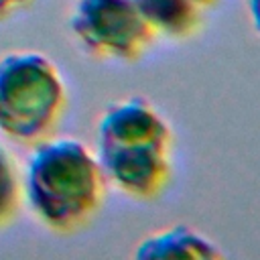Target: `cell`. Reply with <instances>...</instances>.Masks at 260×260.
Wrapping results in <instances>:
<instances>
[{"label":"cell","mask_w":260,"mask_h":260,"mask_svg":"<svg viewBox=\"0 0 260 260\" xmlns=\"http://www.w3.org/2000/svg\"><path fill=\"white\" fill-rule=\"evenodd\" d=\"M67 108L59 67L43 53L14 51L0 59V132L37 146L53 138Z\"/></svg>","instance_id":"3"},{"label":"cell","mask_w":260,"mask_h":260,"mask_svg":"<svg viewBox=\"0 0 260 260\" xmlns=\"http://www.w3.org/2000/svg\"><path fill=\"white\" fill-rule=\"evenodd\" d=\"M22 183L32 215L55 234H75L89 225L106 197L98 154L75 138L37 144Z\"/></svg>","instance_id":"1"},{"label":"cell","mask_w":260,"mask_h":260,"mask_svg":"<svg viewBox=\"0 0 260 260\" xmlns=\"http://www.w3.org/2000/svg\"><path fill=\"white\" fill-rule=\"evenodd\" d=\"M71 30L93 57L136 61L156 39V32L132 0H77Z\"/></svg>","instance_id":"4"},{"label":"cell","mask_w":260,"mask_h":260,"mask_svg":"<svg viewBox=\"0 0 260 260\" xmlns=\"http://www.w3.org/2000/svg\"><path fill=\"white\" fill-rule=\"evenodd\" d=\"M193 2H197L201 8H205V6H211L213 2H217V0H193Z\"/></svg>","instance_id":"10"},{"label":"cell","mask_w":260,"mask_h":260,"mask_svg":"<svg viewBox=\"0 0 260 260\" xmlns=\"http://www.w3.org/2000/svg\"><path fill=\"white\" fill-rule=\"evenodd\" d=\"M173 132L167 120L140 98L110 106L98 126V160L124 195L140 201L165 193L171 167Z\"/></svg>","instance_id":"2"},{"label":"cell","mask_w":260,"mask_h":260,"mask_svg":"<svg viewBox=\"0 0 260 260\" xmlns=\"http://www.w3.org/2000/svg\"><path fill=\"white\" fill-rule=\"evenodd\" d=\"M152 30L167 39H189L201 26V6L193 0H132Z\"/></svg>","instance_id":"6"},{"label":"cell","mask_w":260,"mask_h":260,"mask_svg":"<svg viewBox=\"0 0 260 260\" xmlns=\"http://www.w3.org/2000/svg\"><path fill=\"white\" fill-rule=\"evenodd\" d=\"M136 258H221L211 240L187 225H173L144 238L136 248Z\"/></svg>","instance_id":"5"},{"label":"cell","mask_w":260,"mask_h":260,"mask_svg":"<svg viewBox=\"0 0 260 260\" xmlns=\"http://www.w3.org/2000/svg\"><path fill=\"white\" fill-rule=\"evenodd\" d=\"M248 6H250V18L254 22V28L260 35V0H250Z\"/></svg>","instance_id":"9"},{"label":"cell","mask_w":260,"mask_h":260,"mask_svg":"<svg viewBox=\"0 0 260 260\" xmlns=\"http://www.w3.org/2000/svg\"><path fill=\"white\" fill-rule=\"evenodd\" d=\"M24 199V183L14 156L0 144V230L14 223Z\"/></svg>","instance_id":"7"},{"label":"cell","mask_w":260,"mask_h":260,"mask_svg":"<svg viewBox=\"0 0 260 260\" xmlns=\"http://www.w3.org/2000/svg\"><path fill=\"white\" fill-rule=\"evenodd\" d=\"M32 4V0H0V20L10 18L12 14L28 8Z\"/></svg>","instance_id":"8"}]
</instances>
